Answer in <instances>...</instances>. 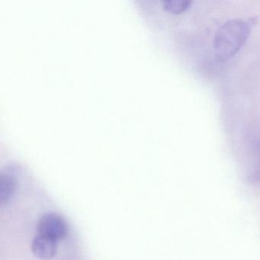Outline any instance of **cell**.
Here are the masks:
<instances>
[{
    "label": "cell",
    "mask_w": 260,
    "mask_h": 260,
    "mask_svg": "<svg viewBox=\"0 0 260 260\" xmlns=\"http://www.w3.org/2000/svg\"><path fill=\"white\" fill-rule=\"evenodd\" d=\"M255 19L249 21L233 19L220 27L214 38L216 57L220 61L226 62L234 57L249 39L252 25Z\"/></svg>",
    "instance_id": "obj_1"
},
{
    "label": "cell",
    "mask_w": 260,
    "mask_h": 260,
    "mask_svg": "<svg viewBox=\"0 0 260 260\" xmlns=\"http://www.w3.org/2000/svg\"><path fill=\"white\" fill-rule=\"evenodd\" d=\"M37 231L39 235L58 242L68 236L69 226L66 219L58 213L48 212L39 219Z\"/></svg>",
    "instance_id": "obj_2"
},
{
    "label": "cell",
    "mask_w": 260,
    "mask_h": 260,
    "mask_svg": "<svg viewBox=\"0 0 260 260\" xmlns=\"http://www.w3.org/2000/svg\"><path fill=\"white\" fill-rule=\"evenodd\" d=\"M57 243L58 242L55 240L38 234L33 239L31 249L33 253L39 258L42 259H50L57 253Z\"/></svg>",
    "instance_id": "obj_3"
},
{
    "label": "cell",
    "mask_w": 260,
    "mask_h": 260,
    "mask_svg": "<svg viewBox=\"0 0 260 260\" xmlns=\"http://www.w3.org/2000/svg\"><path fill=\"white\" fill-rule=\"evenodd\" d=\"M16 188L14 179L7 174L1 175L0 177V202L2 205L7 203L11 199Z\"/></svg>",
    "instance_id": "obj_4"
},
{
    "label": "cell",
    "mask_w": 260,
    "mask_h": 260,
    "mask_svg": "<svg viewBox=\"0 0 260 260\" xmlns=\"http://www.w3.org/2000/svg\"><path fill=\"white\" fill-rule=\"evenodd\" d=\"M191 1L185 0H165L162 2L164 10L174 14H182L188 10L191 6Z\"/></svg>",
    "instance_id": "obj_5"
}]
</instances>
